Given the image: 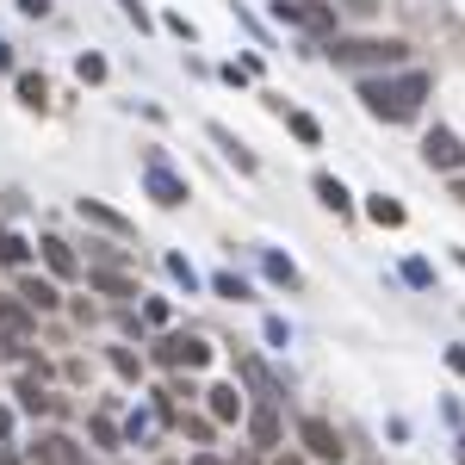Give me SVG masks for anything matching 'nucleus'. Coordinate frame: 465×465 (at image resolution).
<instances>
[{"label":"nucleus","mask_w":465,"mask_h":465,"mask_svg":"<svg viewBox=\"0 0 465 465\" xmlns=\"http://www.w3.org/2000/svg\"><path fill=\"white\" fill-rule=\"evenodd\" d=\"M428 94H435V81H428L422 69H403V75H366V81H360L366 112L385 118V124H410V118L422 112Z\"/></svg>","instance_id":"f257e3e1"},{"label":"nucleus","mask_w":465,"mask_h":465,"mask_svg":"<svg viewBox=\"0 0 465 465\" xmlns=\"http://www.w3.org/2000/svg\"><path fill=\"white\" fill-rule=\"evenodd\" d=\"M336 69H403V56H410V44L403 37H329V50H323Z\"/></svg>","instance_id":"f03ea898"},{"label":"nucleus","mask_w":465,"mask_h":465,"mask_svg":"<svg viewBox=\"0 0 465 465\" xmlns=\"http://www.w3.org/2000/svg\"><path fill=\"white\" fill-rule=\"evenodd\" d=\"M143 187H149V199H155V205H168V212L193 199V187H187V180H180V174H174L162 155H149V174H143Z\"/></svg>","instance_id":"7ed1b4c3"},{"label":"nucleus","mask_w":465,"mask_h":465,"mask_svg":"<svg viewBox=\"0 0 465 465\" xmlns=\"http://www.w3.org/2000/svg\"><path fill=\"white\" fill-rule=\"evenodd\" d=\"M298 441H304V453H311V460H329V465H336L342 453H348L329 416H304V422H298Z\"/></svg>","instance_id":"20e7f679"},{"label":"nucleus","mask_w":465,"mask_h":465,"mask_svg":"<svg viewBox=\"0 0 465 465\" xmlns=\"http://www.w3.org/2000/svg\"><path fill=\"white\" fill-rule=\"evenodd\" d=\"M422 162L441 168V174H460V168H465V143L447 130V124H435V130L422 137Z\"/></svg>","instance_id":"39448f33"},{"label":"nucleus","mask_w":465,"mask_h":465,"mask_svg":"<svg viewBox=\"0 0 465 465\" xmlns=\"http://www.w3.org/2000/svg\"><path fill=\"white\" fill-rule=\"evenodd\" d=\"M162 366H187V372H199L205 360H212V342H199V336H168L162 348H155Z\"/></svg>","instance_id":"423d86ee"},{"label":"nucleus","mask_w":465,"mask_h":465,"mask_svg":"<svg viewBox=\"0 0 465 465\" xmlns=\"http://www.w3.org/2000/svg\"><path fill=\"white\" fill-rule=\"evenodd\" d=\"M75 212H81V224H100V230H112V236H130V218H118L112 205H100V199H81Z\"/></svg>","instance_id":"0eeeda50"},{"label":"nucleus","mask_w":465,"mask_h":465,"mask_svg":"<svg viewBox=\"0 0 465 465\" xmlns=\"http://www.w3.org/2000/svg\"><path fill=\"white\" fill-rule=\"evenodd\" d=\"M248 435H254V447L267 453V447H279V410L273 403H261L254 416H248Z\"/></svg>","instance_id":"6e6552de"},{"label":"nucleus","mask_w":465,"mask_h":465,"mask_svg":"<svg viewBox=\"0 0 465 465\" xmlns=\"http://www.w3.org/2000/svg\"><path fill=\"white\" fill-rule=\"evenodd\" d=\"M212 143H218V149L230 155V162H236V168H242V174H254V168H261V162L248 155V143H242L236 130H224V124H212Z\"/></svg>","instance_id":"1a4fd4ad"},{"label":"nucleus","mask_w":465,"mask_h":465,"mask_svg":"<svg viewBox=\"0 0 465 465\" xmlns=\"http://www.w3.org/2000/svg\"><path fill=\"white\" fill-rule=\"evenodd\" d=\"M212 422H242V391L236 385H212Z\"/></svg>","instance_id":"9d476101"},{"label":"nucleus","mask_w":465,"mask_h":465,"mask_svg":"<svg viewBox=\"0 0 465 465\" xmlns=\"http://www.w3.org/2000/svg\"><path fill=\"white\" fill-rule=\"evenodd\" d=\"M87 286H94V292H106V298H137V286H130L118 267H94V273H87Z\"/></svg>","instance_id":"9b49d317"},{"label":"nucleus","mask_w":465,"mask_h":465,"mask_svg":"<svg viewBox=\"0 0 465 465\" xmlns=\"http://www.w3.org/2000/svg\"><path fill=\"white\" fill-rule=\"evenodd\" d=\"M366 218H372L378 230H397V224H403V205H397L391 193H372V199H366Z\"/></svg>","instance_id":"f8f14e48"},{"label":"nucleus","mask_w":465,"mask_h":465,"mask_svg":"<svg viewBox=\"0 0 465 465\" xmlns=\"http://www.w3.org/2000/svg\"><path fill=\"white\" fill-rule=\"evenodd\" d=\"M261 267H267V279H279L286 292H298V286H304V279H298V267H292L286 254H273V248H261Z\"/></svg>","instance_id":"ddd939ff"},{"label":"nucleus","mask_w":465,"mask_h":465,"mask_svg":"<svg viewBox=\"0 0 465 465\" xmlns=\"http://www.w3.org/2000/svg\"><path fill=\"white\" fill-rule=\"evenodd\" d=\"M19 298H25V304H31V311H56V304H62V298H56V286H50V279H19Z\"/></svg>","instance_id":"4468645a"},{"label":"nucleus","mask_w":465,"mask_h":465,"mask_svg":"<svg viewBox=\"0 0 465 465\" xmlns=\"http://www.w3.org/2000/svg\"><path fill=\"white\" fill-rule=\"evenodd\" d=\"M311 187H317V199H323V205H329V212H353L348 187H342V180H336V174H317V180H311Z\"/></svg>","instance_id":"2eb2a0df"},{"label":"nucleus","mask_w":465,"mask_h":465,"mask_svg":"<svg viewBox=\"0 0 465 465\" xmlns=\"http://www.w3.org/2000/svg\"><path fill=\"white\" fill-rule=\"evenodd\" d=\"M44 261H50V273H62V279L75 273V248H69L62 236H44Z\"/></svg>","instance_id":"dca6fc26"},{"label":"nucleus","mask_w":465,"mask_h":465,"mask_svg":"<svg viewBox=\"0 0 465 465\" xmlns=\"http://www.w3.org/2000/svg\"><path fill=\"white\" fill-rule=\"evenodd\" d=\"M286 130H292L298 143H311V149L323 143V124H317V118H311V112H286Z\"/></svg>","instance_id":"f3484780"},{"label":"nucleus","mask_w":465,"mask_h":465,"mask_svg":"<svg viewBox=\"0 0 465 465\" xmlns=\"http://www.w3.org/2000/svg\"><path fill=\"white\" fill-rule=\"evenodd\" d=\"M19 410H25V416H44V410H50V397L37 391V378H31V372L19 378Z\"/></svg>","instance_id":"a211bd4d"},{"label":"nucleus","mask_w":465,"mask_h":465,"mask_svg":"<svg viewBox=\"0 0 465 465\" xmlns=\"http://www.w3.org/2000/svg\"><path fill=\"white\" fill-rule=\"evenodd\" d=\"M19 100H25V106L37 112V106L50 100V81H44V75H19Z\"/></svg>","instance_id":"6ab92c4d"},{"label":"nucleus","mask_w":465,"mask_h":465,"mask_svg":"<svg viewBox=\"0 0 465 465\" xmlns=\"http://www.w3.org/2000/svg\"><path fill=\"white\" fill-rule=\"evenodd\" d=\"M212 286H218V298H236V304H242V298H254V292H248V279H236V273H212Z\"/></svg>","instance_id":"aec40b11"},{"label":"nucleus","mask_w":465,"mask_h":465,"mask_svg":"<svg viewBox=\"0 0 465 465\" xmlns=\"http://www.w3.org/2000/svg\"><path fill=\"white\" fill-rule=\"evenodd\" d=\"M273 19L279 25H304V0H273Z\"/></svg>","instance_id":"412c9836"},{"label":"nucleus","mask_w":465,"mask_h":465,"mask_svg":"<svg viewBox=\"0 0 465 465\" xmlns=\"http://www.w3.org/2000/svg\"><path fill=\"white\" fill-rule=\"evenodd\" d=\"M75 75H81V81H106V56H81Z\"/></svg>","instance_id":"4be33fe9"},{"label":"nucleus","mask_w":465,"mask_h":465,"mask_svg":"<svg viewBox=\"0 0 465 465\" xmlns=\"http://www.w3.org/2000/svg\"><path fill=\"white\" fill-rule=\"evenodd\" d=\"M168 273H174V279H180V286H187V292H193V286H199V273H193V267H187V254H168Z\"/></svg>","instance_id":"5701e85b"},{"label":"nucleus","mask_w":465,"mask_h":465,"mask_svg":"<svg viewBox=\"0 0 465 465\" xmlns=\"http://www.w3.org/2000/svg\"><path fill=\"white\" fill-rule=\"evenodd\" d=\"M403 279H410V286H435V267H428V261H403Z\"/></svg>","instance_id":"b1692460"},{"label":"nucleus","mask_w":465,"mask_h":465,"mask_svg":"<svg viewBox=\"0 0 465 465\" xmlns=\"http://www.w3.org/2000/svg\"><path fill=\"white\" fill-rule=\"evenodd\" d=\"M25 254H31V248H25L19 236H6V230H0V261H25Z\"/></svg>","instance_id":"393cba45"},{"label":"nucleus","mask_w":465,"mask_h":465,"mask_svg":"<svg viewBox=\"0 0 465 465\" xmlns=\"http://www.w3.org/2000/svg\"><path fill=\"white\" fill-rule=\"evenodd\" d=\"M94 441H100V447H118V428L106 422V416H94Z\"/></svg>","instance_id":"a878e982"},{"label":"nucleus","mask_w":465,"mask_h":465,"mask_svg":"<svg viewBox=\"0 0 465 465\" xmlns=\"http://www.w3.org/2000/svg\"><path fill=\"white\" fill-rule=\"evenodd\" d=\"M112 366L124 372V378H137V353H130V348H112Z\"/></svg>","instance_id":"bb28decb"},{"label":"nucleus","mask_w":465,"mask_h":465,"mask_svg":"<svg viewBox=\"0 0 465 465\" xmlns=\"http://www.w3.org/2000/svg\"><path fill=\"white\" fill-rule=\"evenodd\" d=\"M19 12H25V19H44V12H50V0H19Z\"/></svg>","instance_id":"cd10ccee"},{"label":"nucleus","mask_w":465,"mask_h":465,"mask_svg":"<svg viewBox=\"0 0 465 465\" xmlns=\"http://www.w3.org/2000/svg\"><path fill=\"white\" fill-rule=\"evenodd\" d=\"M118 6H124V12H130V19H137V25H149V12H143V6H137V0H118Z\"/></svg>","instance_id":"c85d7f7f"},{"label":"nucleus","mask_w":465,"mask_h":465,"mask_svg":"<svg viewBox=\"0 0 465 465\" xmlns=\"http://www.w3.org/2000/svg\"><path fill=\"white\" fill-rule=\"evenodd\" d=\"M447 366H453V372L465 378V348H447Z\"/></svg>","instance_id":"c756f323"},{"label":"nucleus","mask_w":465,"mask_h":465,"mask_svg":"<svg viewBox=\"0 0 465 465\" xmlns=\"http://www.w3.org/2000/svg\"><path fill=\"white\" fill-rule=\"evenodd\" d=\"M0 465H19V453H12V447H0Z\"/></svg>","instance_id":"7c9ffc66"},{"label":"nucleus","mask_w":465,"mask_h":465,"mask_svg":"<svg viewBox=\"0 0 465 465\" xmlns=\"http://www.w3.org/2000/svg\"><path fill=\"white\" fill-rule=\"evenodd\" d=\"M453 199H460V205H465V180H453Z\"/></svg>","instance_id":"2f4dec72"},{"label":"nucleus","mask_w":465,"mask_h":465,"mask_svg":"<svg viewBox=\"0 0 465 465\" xmlns=\"http://www.w3.org/2000/svg\"><path fill=\"white\" fill-rule=\"evenodd\" d=\"M193 465H224V460H212V453H199V460H193Z\"/></svg>","instance_id":"473e14b6"},{"label":"nucleus","mask_w":465,"mask_h":465,"mask_svg":"<svg viewBox=\"0 0 465 465\" xmlns=\"http://www.w3.org/2000/svg\"><path fill=\"white\" fill-rule=\"evenodd\" d=\"M460 465H465V435H460Z\"/></svg>","instance_id":"72a5a7b5"}]
</instances>
